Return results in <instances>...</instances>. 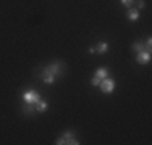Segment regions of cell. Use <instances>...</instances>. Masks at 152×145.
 I'll use <instances>...</instances> for the list:
<instances>
[{
	"mask_svg": "<svg viewBox=\"0 0 152 145\" xmlns=\"http://www.w3.org/2000/svg\"><path fill=\"white\" fill-rule=\"evenodd\" d=\"M126 18H128L129 21H136L137 18H139V10H136V8H128V12H126Z\"/></svg>",
	"mask_w": 152,
	"mask_h": 145,
	"instance_id": "8",
	"label": "cell"
},
{
	"mask_svg": "<svg viewBox=\"0 0 152 145\" xmlns=\"http://www.w3.org/2000/svg\"><path fill=\"white\" fill-rule=\"evenodd\" d=\"M97 87H100V92H102V94L108 95V94H112L115 90V81H113V79H110V78H105V79L100 81V84Z\"/></svg>",
	"mask_w": 152,
	"mask_h": 145,
	"instance_id": "3",
	"label": "cell"
},
{
	"mask_svg": "<svg viewBox=\"0 0 152 145\" xmlns=\"http://www.w3.org/2000/svg\"><path fill=\"white\" fill-rule=\"evenodd\" d=\"M21 99H23L24 103H31V105H36L39 100H41V95H39V92H36V90H26V92L21 95Z\"/></svg>",
	"mask_w": 152,
	"mask_h": 145,
	"instance_id": "4",
	"label": "cell"
},
{
	"mask_svg": "<svg viewBox=\"0 0 152 145\" xmlns=\"http://www.w3.org/2000/svg\"><path fill=\"white\" fill-rule=\"evenodd\" d=\"M120 2H121V5H123V7L129 8V7H131L133 3H134V0H120Z\"/></svg>",
	"mask_w": 152,
	"mask_h": 145,
	"instance_id": "12",
	"label": "cell"
},
{
	"mask_svg": "<svg viewBox=\"0 0 152 145\" xmlns=\"http://www.w3.org/2000/svg\"><path fill=\"white\" fill-rule=\"evenodd\" d=\"M144 47H146V50H147V52H151V50H152V37H147L146 45H144Z\"/></svg>",
	"mask_w": 152,
	"mask_h": 145,
	"instance_id": "13",
	"label": "cell"
},
{
	"mask_svg": "<svg viewBox=\"0 0 152 145\" xmlns=\"http://www.w3.org/2000/svg\"><path fill=\"white\" fill-rule=\"evenodd\" d=\"M131 49L137 53V52H142V50H146V47H144V44L141 42V41H137V42H134V44L131 45ZM146 52H147V50H146Z\"/></svg>",
	"mask_w": 152,
	"mask_h": 145,
	"instance_id": "11",
	"label": "cell"
},
{
	"mask_svg": "<svg viewBox=\"0 0 152 145\" xmlns=\"http://www.w3.org/2000/svg\"><path fill=\"white\" fill-rule=\"evenodd\" d=\"M66 71V65L61 60H55L52 63H49L47 66L42 68L41 71V79L45 82V84H53L57 81V78L63 76V72Z\"/></svg>",
	"mask_w": 152,
	"mask_h": 145,
	"instance_id": "1",
	"label": "cell"
},
{
	"mask_svg": "<svg viewBox=\"0 0 152 145\" xmlns=\"http://www.w3.org/2000/svg\"><path fill=\"white\" fill-rule=\"evenodd\" d=\"M136 61L139 65H147L151 61V52H146V50H142V52H137L136 53Z\"/></svg>",
	"mask_w": 152,
	"mask_h": 145,
	"instance_id": "6",
	"label": "cell"
},
{
	"mask_svg": "<svg viewBox=\"0 0 152 145\" xmlns=\"http://www.w3.org/2000/svg\"><path fill=\"white\" fill-rule=\"evenodd\" d=\"M21 111H23L24 116H32L34 113H37V111H36V105H31V103H24L23 108H21Z\"/></svg>",
	"mask_w": 152,
	"mask_h": 145,
	"instance_id": "7",
	"label": "cell"
},
{
	"mask_svg": "<svg viewBox=\"0 0 152 145\" xmlns=\"http://www.w3.org/2000/svg\"><path fill=\"white\" fill-rule=\"evenodd\" d=\"M79 144H81V142L76 139V136L71 132V130H66L63 136L58 137V139L55 140V145H79Z\"/></svg>",
	"mask_w": 152,
	"mask_h": 145,
	"instance_id": "2",
	"label": "cell"
},
{
	"mask_svg": "<svg viewBox=\"0 0 152 145\" xmlns=\"http://www.w3.org/2000/svg\"><path fill=\"white\" fill-rule=\"evenodd\" d=\"M108 50V44L107 42H99L96 45V53H99V55H104V53H107Z\"/></svg>",
	"mask_w": 152,
	"mask_h": 145,
	"instance_id": "9",
	"label": "cell"
},
{
	"mask_svg": "<svg viewBox=\"0 0 152 145\" xmlns=\"http://www.w3.org/2000/svg\"><path fill=\"white\" fill-rule=\"evenodd\" d=\"M45 110H47V102L41 99L37 103H36V111H39V113H44Z\"/></svg>",
	"mask_w": 152,
	"mask_h": 145,
	"instance_id": "10",
	"label": "cell"
},
{
	"mask_svg": "<svg viewBox=\"0 0 152 145\" xmlns=\"http://www.w3.org/2000/svg\"><path fill=\"white\" fill-rule=\"evenodd\" d=\"M144 7H146V2H144V0H137L136 2V10H142Z\"/></svg>",
	"mask_w": 152,
	"mask_h": 145,
	"instance_id": "14",
	"label": "cell"
},
{
	"mask_svg": "<svg viewBox=\"0 0 152 145\" xmlns=\"http://www.w3.org/2000/svg\"><path fill=\"white\" fill-rule=\"evenodd\" d=\"M89 53H91V55H92V53H96V49H92V47H89Z\"/></svg>",
	"mask_w": 152,
	"mask_h": 145,
	"instance_id": "15",
	"label": "cell"
},
{
	"mask_svg": "<svg viewBox=\"0 0 152 145\" xmlns=\"http://www.w3.org/2000/svg\"><path fill=\"white\" fill-rule=\"evenodd\" d=\"M108 74H110V71H108L107 68H99V70L96 71V74H94V78H92L91 84H92L94 87H97V86L100 84V81H102V79L108 78Z\"/></svg>",
	"mask_w": 152,
	"mask_h": 145,
	"instance_id": "5",
	"label": "cell"
}]
</instances>
